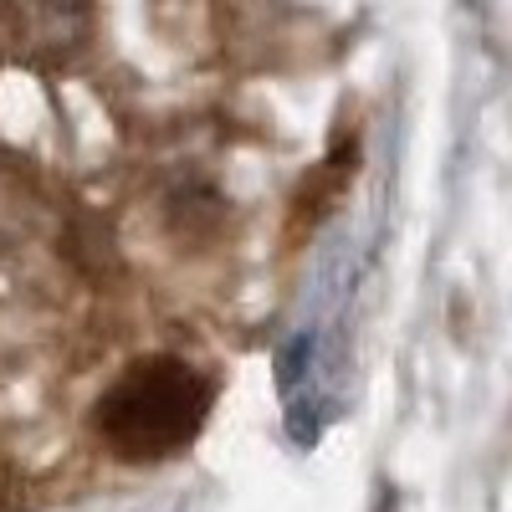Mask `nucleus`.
<instances>
[{
    "label": "nucleus",
    "mask_w": 512,
    "mask_h": 512,
    "mask_svg": "<svg viewBox=\"0 0 512 512\" xmlns=\"http://www.w3.org/2000/svg\"><path fill=\"white\" fill-rule=\"evenodd\" d=\"M216 384L185 359H139L128 364L113 390L98 400V436L123 461H164L180 456L210 415Z\"/></svg>",
    "instance_id": "obj_1"
}]
</instances>
